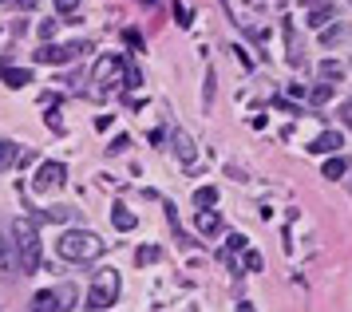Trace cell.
<instances>
[{"label":"cell","mask_w":352,"mask_h":312,"mask_svg":"<svg viewBox=\"0 0 352 312\" xmlns=\"http://www.w3.org/2000/svg\"><path fill=\"white\" fill-rule=\"evenodd\" d=\"M111 221H115V230H123V234H127V230H135V214H131L123 202L111 205Z\"/></svg>","instance_id":"4fadbf2b"},{"label":"cell","mask_w":352,"mask_h":312,"mask_svg":"<svg viewBox=\"0 0 352 312\" xmlns=\"http://www.w3.org/2000/svg\"><path fill=\"white\" fill-rule=\"evenodd\" d=\"M329 99H333V87L324 83V87H317V91H313V107H324Z\"/></svg>","instance_id":"d4e9b609"},{"label":"cell","mask_w":352,"mask_h":312,"mask_svg":"<svg viewBox=\"0 0 352 312\" xmlns=\"http://www.w3.org/2000/svg\"><path fill=\"white\" fill-rule=\"evenodd\" d=\"M194 225H198V234H218V230H222V218H218L214 210H198V214H194Z\"/></svg>","instance_id":"9c48e42d"},{"label":"cell","mask_w":352,"mask_h":312,"mask_svg":"<svg viewBox=\"0 0 352 312\" xmlns=\"http://www.w3.org/2000/svg\"><path fill=\"white\" fill-rule=\"evenodd\" d=\"M123 40H127V44L135 47V52H139V47H143V36H139V32H131V28L123 32Z\"/></svg>","instance_id":"83f0119b"},{"label":"cell","mask_w":352,"mask_h":312,"mask_svg":"<svg viewBox=\"0 0 352 312\" xmlns=\"http://www.w3.org/2000/svg\"><path fill=\"white\" fill-rule=\"evenodd\" d=\"M0 79H4L8 87H28V83H32V71H28V67H8V63H4V67H0Z\"/></svg>","instance_id":"52a82bcc"},{"label":"cell","mask_w":352,"mask_h":312,"mask_svg":"<svg viewBox=\"0 0 352 312\" xmlns=\"http://www.w3.org/2000/svg\"><path fill=\"white\" fill-rule=\"evenodd\" d=\"M103 237L91 234V230H67L64 237H60V257L64 261H72V265H91V261H99L103 257Z\"/></svg>","instance_id":"7a4b0ae2"},{"label":"cell","mask_w":352,"mask_h":312,"mask_svg":"<svg viewBox=\"0 0 352 312\" xmlns=\"http://www.w3.org/2000/svg\"><path fill=\"white\" fill-rule=\"evenodd\" d=\"M16 162H20V146L8 139H0V174H8Z\"/></svg>","instance_id":"30bf717a"},{"label":"cell","mask_w":352,"mask_h":312,"mask_svg":"<svg viewBox=\"0 0 352 312\" xmlns=\"http://www.w3.org/2000/svg\"><path fill=\"white\" fill-rule=\"evenodd\" d=\"M349 4H352V0H349Z\"/></svg>","instance_id":"8d00e7d4"},{"label":"cell","mask_w":352,"mask_h":312,"mask_svg":"<svg viewBox=\"0 0 352 312\" xmlns=\"http://www.w3.org/2000/svg\"><path fill=\"white\" fill-rule=\"evenodd\" d=\"M214 87H218V76H214V67H206V87H202V107H214Z\"/></svg>","instance_id":"ac0fdd59"},{"label":"cell","mask_w":352,"mask_h":312,"mask_svg":"<svg viewBox=\"0 0 352 312\" xmlns=\"http://www.w3.org/2000/svg\"><path fill=\"white\" fill-rule=\"evenodd\" d=\"M349 190H352V182H349Z\"/></svg>","instance_id":"d590c367"},{"label":"cell","mask_w":352,"mask_h":312,"mask_svg":"<svg viewBox=\"0 0 352 312\" xmlns=\"http://www.w3.org/2000/svg\"><path fill=\"white\" fill-rule=\"evenodd\" d=\"M289 63H293V67H301V63H305V56H301V44L293 40V24H289Z\"/></svg>","instance_id":"44dd1931"},{"label":"cell","mask_w":352,"mask_h":312,"mask_svg":"<svg viewBox=\"0 0 352 312\" xmlns=\"http://www.w3.org/2000/svg\"><path fill=\"white\" fill-rule=\"evenodd\" d=\"M175 20H178V24H190V12H186L182 4H175Z\"/></svg>","instance_id":"4dcf8cb0"},{"label":"cell","mask_w":352,"mask_h":312,"mask_svg":"<svg viewBox=\"0 0 352 312\" xmlns=\"http://www.w3.org/2000/svg\"><path fill=\"white\" fill-rule=\"evenodd\" d=\"M340 135H336V131H324V135H320V139H313V146H309V151H317V155H333V151H340Z\"/></svg>","instance_id":"8fae6325"},{"label":"cell","mask_w":352,"mask_h":312,"mask_svg":"<svg viewBox=\"0 0 352 312\" xmlns=\"http://www.w3.org/2000/svg\"><path fill=\"white\" fill-rule=\"evenodd\" d=\"M56 28H60L56 20H40V28H36V32H40V44H48L52 36H56Z\"/></svg>","instance_id":"603a6c76"},{"label":"cell","mask_w":352,"mask_h":312,"mask_svg":"<svg viewBox=\"0 0 352 312\" xmlns=\"http://www.w3.org/2000/svg\"><path fill=\"white\" fill-rule=\"evenodd\" d=\"M28 312H64V309H60V293H52V289L36 293V297H32V309H28Z\"/></svg>","instance_id":"ba28073f"},{"label":"cell","mask_w":352,"mask_h":312,"mask_svg":"<svg viewBox=\"0 0 352 312\" xmlns=\"http://www.w3.org/2000/svg\"><path fill=\"white\" fill-rule=\"evenodd\" d=\"M48 126H52V131H56V135H64V119H60L56 111H48Z\"/></svg>","instance_id":"f1b7e54d"},{"label":"cell","mask_w":352,"mask_h":312,"mask_svg":"<svg viewBox=\"0 0 352 312\" xmlns=\"http://www.w3.org/2000/svg\"><path fill=\"white\" fill-rule=\"evenodd\" d=\"M349 36H352L349 24H333V28H324V32H320V44H324V47H333V44H340V40H349Z\"/></svg>","instance_id":"5bb4252c"},{"label":"cell","mask_w":352,"mask_h":312,"mask_svg":"<svg viewBox=\"0 0 352 312\" xmlns=\"http://www.w3.org/2000/svg\"><path fill=\"white\" fill-rule=\"evenodd\" d=\"M119 300V273L115 269H99L87 289V309H111Z\"/></svg>","instance_id":"277c9868"},{"label":"cell","mask_w":352,"mask_h":312,"mask_svg":"<svg viewBox=\"0 0 352 312\" xmlns=\"http://www.w3.org/2000/svg\"><path fill=\"white\" fill-rule=\"evenodd\" d=\"M91 52V40H72V44H40L36 60L40 63H76Z\"/></svg>","instance_id":"5b68a950"},{"label":"cell","mask_w":352,"mask_h":312,"mask_svg":"<svg viewBox=\"0 0 352 312\" xmlns=\"http://www.w3.org/2000/svg\"><path fill=\"white\" fill-rule=\"evenodd\" d=\"M226 249H230V253H245V237H241V234H230Z\"/></svg>","instance_id":"484cf974"},{"label":"cell","mask_w":352,"mask_h":312,"mask_svg":"<svg viewBox=\"0 0 352 312\" xmlns=\"http://www.w3.org/2000/svg\"><path fill=\"white\" fill-rule=\"evenodd\" d=\"M56 8H60V12H76V8H80V0H56Z\"/></svg>","instance_id":"f546056e"},{"label":"cell","mask_w":352,"mask_h":312,"mask_svg":"<svg viewBox=\"0 0 352 312\" xmlns=\"http://www.w3.org/2000/svg\"><path fill=\"white\" fill-rule=\"evenodd\" d=\"M340 115H344V123L352 126V99H349V103H344V111H340Z\"/></svg>","instance_id":"d6a6232c"},{"label":"cell","mask_w":352,"mask_h":312,"mask_svg":"<svg viewBox=\"0 0 352 312\" xmlns=\"http://www.w3.org/2000/svg\"><path fill=\"white\" fill-rule=\"evenodd\" d=\"M12 237H16L20 269L24 273H36L40 269V234H36L32 218H12Z\"/></svg>","instance_id":"3957f363"},{"label":"cell","mask_w":352,"mask_h":312,"mask_svg":"<svg viewBox=\"0 0 352 312\" xmlns=\"http://www.w3.org/2000/svg\"><path fill=\"white\" fill-rule=\"evenodd\" d=\"M324 20H333V4H324V8H313V16H309V24H313V28H324Z\"/></svg>","instance_id":"ffe728a7"},{"label":"cell","mask_w":352,"mask_h":312,"mask_svg":"<svg viewBox=\"0 0 352 312\" xmlns=\"http://www.w3.org/2000/svg\"><path fill=\"white\" fill-rule=\"evenodd\" d=\"M344 174H349V162H344V158H329V162H324V178H329V182L344 178Z\"/></svg>","instance_id":"e0dca14e"},{"label":"cell","mask_w":352,"mask_h":312,"mask_svg":"<svg viewBox=\"0 0 352 312\" xmlns=\"http://www.w3.org/2000/svg\"><path fill=\"white\" fill-rule=\"evenodd\" d=\"M317 71H320V79H324V83H336V79H344V71H349V67H344L340 60H324Z\"/></svg>","instance_id":"9a60e30c"},{"label":"cell","mask_w":352,"mask_h":312,"mask_svg":"<svg viewBox=\"0 0 352 312\" xmlns=\"http://www.w3.org/2000/svg\"><path fill=\"white\" fill-rule=\"evenodd\" d=\"M44 218H48V221H60V225H64L67 218H76V210H67V205H52Z\"/></svg>","instance_id":"7402d4cb"},{"label":"cell","mask_w":352,"mask_h":312,"mask_svg":"<svg viewBox=\"0 0 352 312\" xmlns=\"http://www.w3.org/2000/svg\"><path fill=\"white\" fill-rule=\"evenodd\" d=\"M155 261H162V245H143L135 253V265H155Z\"/></svg>","instance_id":"2e32d148"},{"label":"cell","mask_w":352,"mask_h":312,"mask_svg":"<svg viewBox=\"0 0 352 312\" xmlns=\"http://www.w3.org/2000/svg\"><path fill=\"white\" fill-rule=\"evenodd\" d=\"M238 312H257L254 304H238Z\"/></svg>","instance_id":"836d02e7"},{"label":"cell","mask_w":352,"mask_h":312,"mask_svg":"<svg viewBox=\"0 0 352 312\" xmlns=\"http://www.w3.org/2000/svg\"><path fill=\"white\" fill-rule=\"evenodd\" d=\"M305 4H320V0H305Z\"/></svg>","instance_id":"e575fe53"},{"label":"cell","mask_w":352,"mask_h":312,"mask_svg":"<svg viewBox=\"0 0 352 312\" xmlns=\"http://www.w3.org/2000/svg\"><path fill=\"white\" fill-rule=\"evenodd\" d=\"M175 155L182 158L186 166H190V162H194V139H190V135H186V131H175Z\"/></svg>","instance_id":"7c38bea8"},{"label":"cell","mask_w":352,"mask_h":312,"mask_svg":"<svg viewBox=\"0 0 352 312\" xmlns=\"http://www.w3.org/2000/svg\"><path fill=\"white\" fill-rule=\"evenodd\" d=\"M127 146H131V139H127V135H119V139H115L111 146H107V155H123Z\"/></svg>","instance_id":"4316f807"},{"label":"cell","mask_w":352,"mask_h":312,"mask_svg":"<svg viewBox=\"0 0 352 312\" xmlns=\"http://www.w3.org/2000/svg\"><path fill=\"white\" fill-rule=\"evenodd\" d=\"M214 202H218V190L214 186H202L194 194V205H202V210H214Z\"/></svg>","instance_id":"d6986e66"},{"label":"cell","mask_w":352,"mask_h":312,"mask_svg":"<svg viewBox=\"0 0 352 312\" xmlns=\"http://www.w3.org/2000/svg\"><path fill=\"white\" fill-rule=\"evenodd\" d=\"M245 269H250V273H261V269H265V261H261V253L245 249Z\"/></svg>","instance_id":"cb8c5ba5"},{"label":"cell","mask_w":352,"mask_h":312,"mask_svg":"<svg viewBox=\"0 0 352 312\" xmlns=\"http://www.w3.org/2000/svg\"><path fill=\"white\" fill-rule=\"evenodd\" d=\"M91 87L96 95H115L123 87H139V67H131L123 56H99L91 67Z\"/></svg>","instance_id":"6da1fadb"},{"label":"cell","mask_w":352,"mask_h":312,"mask_svg":"<svg viewBox=\"0 0 352 312\" xmlns=\"http://www.w3.org/2000/svg\"><path fill=\"white\" fill-rule=\"evenodd\" d=\"M67 182V166L64 162H40V170L32 174V190L36 194H52Z\"/></svg>","instance_id":"8992f818"},{"label":"cell","mask_w":352,"mask_h":312,"mask_svg":"<svg viewBox=\"0 0 352 312\" xmlns=\"http://www.w3.org/2000/svg\"><path fill=\"white\" fill-rule=\"evenodd\" d=\"M8 269V245H4V237H0V273Z\"/></svg>","instance_id":"1f68e13d"}]
</instances>
